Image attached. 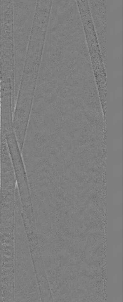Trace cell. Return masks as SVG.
Returning <instances> with one entry per match:
<instances>
[{"label":"cell","mask_w":123,"mask_h":302,"mask_svg":"<svg viewBox=\"0 0 123 302\" xmlns=\"http://www.w3.org/2000/svg\"><path fill=\"white\" fill-rule=\"evenodd\" d=\"M37 1L13 0L14 62L16 67H22L25 63Z\"/></svg>","instance_id":"cell-1"},{"label":"cell","mask_w":123,"mask_h":302,"mask_svg":"<svg viewBox=\"0 0 123 302\" xmlns=\"http://www.w3.org/2000/svg\"><path fill=\"white\" fill-rule=\"evenodd\" d=\"M85 40L90 58H95L99 57V45L94 24L91 22H87L83 24Z\"/></svg>","instance_id":"cell-4"},{"label":"cell","mask_w":123,"mask_h":302,"mask_svg":"<svg viewBox=\"0 0 123 302\" xmlns=\"http://www.w3.org/2000/svg\"><path fill=\"white\" fill-rule=\"evenodd\" d=\"M52 0H37L25 61V66L38 69L41 62Z\"/></svg>","instance_id":"cell-2"},{"label":"cell","mask_w":123,"mask_h":302,"mask_svg":"<svg viewBox=\"0 0 123 302\" xmlns=\"http://www.w3.org/2000/svg\"><path fill=\"white\" fill-rule=\"evenodd\" d=\"M1 59L14 58L13 24L5 23L1 25Z\"/></svg>","instance_id":"cell-3"}]
</instances>
